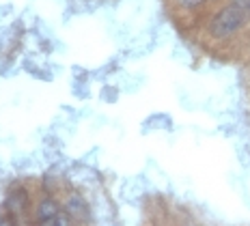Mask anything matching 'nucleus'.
<instances>
[{
    "mask_svg": "<svg viewBox=\"0 0 250 226\" xmlns=\"http://www.w3.org/2000/svg\"><path fill=\"white\" fill-rule=\"evenodd\" d=\"M250 30L248 9L233 0H225L216 11H211L203 20V35L207 41L216 45H229L239 41Z\"/></svg>",
    "mask_w": 250,
    "mask_h": 226,
    "instance_id": "1",
    "label": "nucleus"
},
{
    "mask_svg": "<svg viewBox=\"0 0 250 226\" xmlns=\"http://www.w3.org/2000/svg\"><path fill=\"white\" fill-rule=\"evenodd\" d=\"M62 209H65V215L69 218L71 224H88L95 220L93 215V207L88 203V198L82 194L78 187H71V190L62 192Z\"/></svg>",
    "mask_w": 250,
    "mask_h": 226,
    "instance_id": "2",
    "label": "nucleus"
},
{
    "mask_svg": "<svg viewBox=\"0 0 250 226\" xmlns=\"http://www.w3.org/2000/svg\"><path fill=\"white\" fill-rule=\"evenodd\" d=\"M35 222L43 226H59V224H71L69 218L65 215L62 203L52 192H45L39 198L37 207H35Z\"/></svg>",
    "mask_w": 250,
    "mask_h": 226,
    "instance_id": "3",
    "label": "nucleus"
},
{
    "mask_svg": "<svg viewBox=\"0 0 250 226\" xmlns=\"http://www.w3.org/2000/svg\"><path fill=\"white\" fill-rule=\"evenodd\" d=\"M30 207H33V198H30V192L24 185H13L4 196V209L15 220L28 215Z\"/></svg>",
    "mask_w": 250,
    "mask_h": 226,
    "instance_id": "4",
    "label": "nucleus"
},
{
    "mask_svg": "<svg viewBox=\"0 0 250 226\" xmlns=\"http://www.w3.org/2000/svg\"><path fill=\"white\" fill-rule=\"evenodd\" d=\"M209 2H216V0H170V4H173L175 11L186 13V15L203 13Z\"/></svg>",
    "mask_w": 250,
    "mask_h": 226,
    "instance_id": "5",
    "label": "nucleus"
},
{
    "mask_svg": "<svg viewBox=\"0 0 250 226\" xmlns=\"http://www.w3.org/2000/svg\"><path fill=\"white\" fill-rule=\"evenodd\" d=\"M102 99L108 103H114L119 99V88L117 86H104L102 88Z\"/></svg>",
    "mask_w": 250,
    "mask_h": 226,
    "instance_id": "6",
    "label": "nucleus"
},
{
    "mask_svg": "<svg viewBox=\"0 0 250 226\" xmlns=\"http://www.w3.org/2000/svg\"><path fill=\"white\" fill-rule=\"evenodd\" d=\"M233 2H237V4H244V7H248L250 0H233Z\"/></svg>",
    "mask_w": 250,
    "mask_h": 226,
    "instance_id": "7",
    "label": "nucleus"
},
{
    "mask_svg": "<svg viewBox=\"0 0 250 226\" xmlns=\"http://www.w3.org/2000/svg\"><path fill=\"white\" fill-rule=\"evenodd\" d=\"M246 45H248V54H250V30H248V35H246Z\"/></svg>",
    "mask_w": 250,
    "mask_h": 226,
    "instance_id": "8",
    "label": "nucleus"
},
{
    "mask_svg": "<svg viewBox=\"0 0 250 226\" xmlns=\"http://www.w3.org/2000/svg\"><path fill=\"white\" fill-rule=\"evenodd\" d=\"M246 9H248V18H250V2H248V7H246Z\"/></svg>",
    "mask_w": 250,
    "mask_h": 226,
    "instance_id": "9",
    "label": "nucleus"
}]
</instances>
